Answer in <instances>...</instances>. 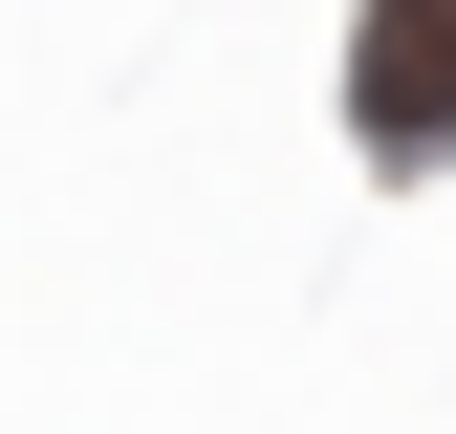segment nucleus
<instances>
[{
    "label": "nucleus",
    "instance_id": "nucleus-1",
    "mask_svg": "<svg viewBox=\"0 0 456 434\" xmlns=\"http://www.w3.org/2000/svg\"><path fill=\"white\" fill-rule=\"evenodd\" d=\"M348 131L413 174V152H456V0H370L348 22Z\"/></svg>",
    "mask_w": 456,
    "mask_h": 434
}]
</instances>
